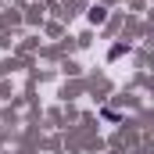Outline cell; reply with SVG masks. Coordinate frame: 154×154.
I'll return each mask as SVG.
<instances>
[{
  "label": "cell",
  "instance_id": "1",
  "mask_svg": "<svg viewBox=\"0 0 154 154\" xmlns=\"http://www.w3.org/2000/svg\"><path fill=\"white\" fill-rule=\"evenodd\" d=\"M104 18H108V11H104V7H93V11H90V22H93V25H100Z\"/></svg>",
  "mask_w": 154,
  "mask_h": 154
}]
</instances>
